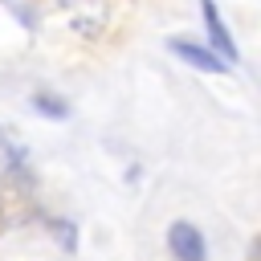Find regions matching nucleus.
I'll use <instances>...</instances> for the list:
<instances>
[{
  "label": "nucleus",
  "instance_id": "nucleus-1",
  "mask_svg": "<svg viewBox=\"0 0 261 261\" xmlns=\"http://www.w3.org/2000/svg\"><path fill=\"white\" fill-rule=\"evenodd\" d=\"M167 249L175 261H208V241L192 220H175L167 228Z\"/></svg>",
  "mask_w": 261,
  "mask_h": 261
},
{
  "label": "nucleus",
  "instance_id": "nucleus-2",
  "mask_svg": "<svg viewBox=\"0 0 261 261\" xmlns=\"http://www.w3.org/2000/svg\"><path fill=\"white\" fill-rule=\"evenodd\" d=\"M200 8H204V24H208V41H212V53L232 69L237 65V41H232V33H228V24L220 20V12H216V0H200Z\"/></svg>",
  "mask_w": 261,
  "mask_h": 261
},
{
  "label": "nucleus",
  "instance_id": "nucleus-3",
  "mask_svg": "<svg viewBox=\"0 0 261 261\" xmlns=\"http://www.w3.org/2000/svg\"><path fill=\"white\" fill-rule=\"evenodd\" d=\"M171 53L175 57H184L188 65H196V69H204V73H224L228 65L212 53V49H204V45H192V41H171Z\"/></svg>",
  "mask_w": 261,
  "mask_h": 261
},
{
  "label": "nucleus",
  "instance_id": "nucleus-4",
  "mask_svg": "<svg viewBox=\"0 0 261 261\" xmlns=\"http://www.w3.org/2000/svg\"><path fill=\"white\" fill-rule=\"evenodd\" d=\"M33 110L37 114H45V118H69V106H65V98H57V94H33Z\"/></svg>",
  "mask_w": 261,
  "mask_h": 261
},
{
  "label": "nucleus",
  "instance_id": "nucleus-5",
  "mask_svg": "<svg viewBox=\"0 0 261 261\" xmlns=\"http://www.w3.org/2000/svg\"><path fill=\"white\" fill-rule=\"evenodd\" d=\"M57 241H61L65 249H73V228H69V224H57Z\"/></svg>",
  "mask_w": 261,
  "mask_h": 261
},
{
  "label": "nucleus",
  "instance_id": "nucleus-6",
  "mask_svg": "<svg viewBox=\"0 0 261 261\" xmlns=\"http://www.w3.org/2000/svg\"><path fill=\"white\" fill-rule=\"evenodd\" d=\"M61 4H86V0H61Z\"/></svg>",
  "mask_w": 261,
  "mask_h": 261
}]
</instances>
